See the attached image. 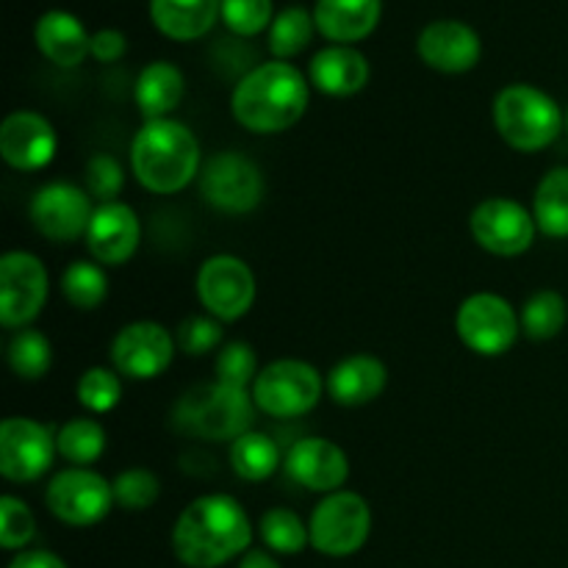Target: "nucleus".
Here are the masks:
<instances>
[{"label":"nucleus","instance_id":"f257e3e1","mask_svg":"<svg viewBox=\"0 0 568 568\" xmlns=\"http://www.w3.org/2000/svg\"><path fill=\"white\" fill-rule=\"evenodd\" d=\"M253 525L227 494H205L189 503L172 527V552L189 568H220L244 555Z\"/></svg>","mask_w":568,"mask_h":568},{"label":"nucleus","instance_id":"f03ea898","mask_svg":"<svg viewBox=\"0 0 568 568\" xmlns=\"http://www.w3.org/2000/svg\"><path fill=\"white\" fill-rule=\"evenodd\" d=\"M308 94V78L288 61L275 59L244 72L233 89L231 111L247 131L283 133L303 120Z\"/></svg>","mask_w":568,"mask_h":568},{"label":"nucleus","instance_id":"7ed1b4c3","mask_svg":"<svg viewBox=\"0 0 568 568\" xmlns=\"http://www.w3.org/2000/svg\"><path fill=\"white\" fill-rule=\"evenodd\" d=\"M131 166L136 181L153 194H175L200 172V142L183 122L150 120L131 142Z\"/></svg>","mask_w":568,"mask_h":568},{"label":"nucleus","instance_id":"20e7f679","mask_svg":"<svg viewBox=\"0 0 568 568\" xmlns=\"http://www.w3.org/2000/svg\"><path fill=\"white\" fill-rule=\"evenodd\" d=\"M172 422L183 436L203 442H236L255 422V399L247 388L225 383L192 386L172 408Z\"/></svg>","mask_w":568,"mask_h":568},{"label":"nucleus","instance_id":"39448f33","mask_svg":"<svg viewBox=\"0 0 568 568\" xmlns=\"http://www.w3.org/2000/svg\"><path fill=\"white\" fill-rule=\"evenodd\" d=\"M564 122L560 105L532 83H510L494 100V125L519 153L547 150L560 136Z\"/></svg>","mask_w":568,"mask_h":568},{"label":"nucleus","instance_id":"423d86ee","mask_svg":"<svg viewBox=\"0 0 568 568\" xmlns=\"http://www.w3.org/2000/svg\"><path fill=\"white\" fill-rule=\"evenodd\" d=\"M325 381L316 366L297 358H281L266 364L253 383L255 408L272 419H297L316 408Z\"/></svg>","mask_w":568,"mask_h":568},{"label":"nucleus","instance_id":"0eeeda50","mask_svg":"<svg viewBox=\"0 0 568 568\" xmlns=\"http://www.w3.org/2000/svg\"><path fill=\"white\" fill-rule=\"evenodd\" d=\"M311 547L325 558H349L372 532V510L361 494L333 491L314 508L308 521Z\"/></svg>","mask_w":568,"mask_h":568},{"label":"nucleus","instance_id":"6e6552de","mask_svg":"<svg viewBox=\"0 0 568 568\" xmlns=\"http://www.w3.org/2000/svg\"><path fill=\"white\" fill-rule=\"evenodd\" d=\"M44 505L64 525L92 527L109 516L114 505V486L98 471L70 466L48 483Z\"/></svg>","mask_w":568,"mask_h":568},{"label":"nucleus","instance_id":"1a4fd4ad","mask_svg":"<svg viewBox=\"0 0 568 568\" xmlns=\"http://www.w3.org/2000/svg\"><path fill=\"white\" fill-rule=\"evenodd\" d=\"M455 331L471 353L494 358V355H503L514 347L521 322L508 300L491 292H480L460 303L458 316H455Z\"/></svg>","mask_w":568,"mask_h":568},{"label":"nucleus","instance_id":"9d476101","mask_svg":"<svg viewBox=\"0 0 568 568\" xmlns=\"http://www.w3.org/2000/svg\"><path fill=\"white\" fill-rule=\"evenodd\" d=\"M200 192L205 203L225 214H250L264 197V178L253 159L225 150L211 155L200 170Z\"/></svg>","mask_w":568,"mask_h":568},{"label":"nucleus","instance_id":"9b49d317","mask_svg":"<svg viewBox=\"0 0 568 568\" xmlns=\"http://www.w3.org/2000/svg\"><path fill=\"white\" fill-rule=\"evenodd\" d=\"M50 281L42 261L26 250H14L0 258V322L9 331L26 327L42 314L48 303Z\"/></svg>","mask_w":568,"mask_h":568},{"label":"nucleus","instance_id":"f8f14e48","mask_svg":"<svg viewBox=\"0 0 568 568\" xmlns=\"http://www.w3.org/2000/svg\"><path fill=\"white\" fill-rule=\"evenodd\" d=\"M197 297L209 316L220 322H236L253 308L255 275L236 255H211L197 272Z\"/></svg>","mask_w":568,"mask_h":568},{"label":"nucleus","instance_id":"ddd939ff","mask_svg":"<svg viewBox=\"0 0 568 568\" xmlns=\"http://www.w3.org/2000/svg\"><path fill=\"white\" fill-rule=\"evenodd\" d=\"M471 236L486 253L514 258L536 244V216L510 197H488L471 211Z\"/></svg>","mask_w":568,"mask_h":568},{"label":"nucleus","instance_id":"4468645a","mask_svg":"<svg viewBox=\"0 0 568 568\" xmlns=\"http://www.w3.org/2000/svg\"><path fill=\"white\" fill-rule=\"evenodd\" d=\"M28 214H31L33 227L50 242H78L87 236L89 222H92V194L75 183H48L33 194Z\"/></svg>","mask_w":568,"mask_h":568},{"label":"nucleus","instance_id":"2eb2a0df","mask_svg":"<svg viewBox=\"0 0 568 568\" xmlns=\"http://www.w3.org/2000/svg\"><path fill=\"white\" fill-rule=\"evenodd\" d=\"M175 336L159 322H131L111 342V364L131 381H153L175 358Z\"/></svg>","mask_w":568,"mask_h":568},{"label":"nucleus","instance_id":"dca6fc26","mask_svg":"<svg viewBox=\"0 0 568 568\" xmlns=\"http://www.w3.org/2000/svg\"><path fill=\"white\" fill-rule=\"evenodd\" d=\"M55 438L39 422L9 416L0 425V475L11 483H33L53 466Z\"/></svg>","mask_w":568,"mask_h":568},{"label":"nucleus","instance_id":"f3484780","mask_svg":"<svg viewBox=\"0 0 568 568\" xmlns=\"http://www.w3.org/2000/svg\"><path fill=\"white\" fill-rule=\"evenodd\" d=\"M283 469L297 486L316 494L342 491L349 477V460L338 444L331 438H300L288 447Z\"/></svg>","mask_w":568,"mask_h":568},{"label":"nucleus","instance_id":"a211bd4d","mask_svg":"<svg viewBox=\"0 0 568 568\" xmlns=\"http://www.w3.org/2000/svg\"><path fill=\"white\" fill-rule=\"evenodd\" d=\"M59 136L37 111H14L0 125V155L11 170L37 172L55 159Z\"/></svg>","mask_w":568,"mask_h":568},{"label":"nucleus","instance_id":"6ab92c4d","mask_svg":"<svg viewBox=\"0 0 568 568\" xmlns=\"http://www.w3.org/2000/svg\"><path fill=\"white\" fill-rule=\"evenodd\" d=\"M416 53L430 70L460 75L480 61L483 42L471 26L460 20H436L422 28Z\"/></svg>","mask_w":568,"mask_h":568},{"label":"nucleus","instance_id":"aec40b11","mask_svg":"<svg viewBox=\"0 0 568 568\" xmlns=\"http://www.w3.org/2000/svg\"><path fill=\"white\" fill-rule=\"evenodd\" d=\"M87 247L98 264L122 266L133 258L142 242V225L131 205L103 203L94 209L87 231Z\"/></svg>","mask_w":568,"mask_h":568},{"label":"nucleus","instance_id":"412c9836","mask_svg":"<svg viewBox=\"0 0 568 568\" xmlns=\"http://www.w3.org/2000/svg\"><path fill=\"white\" fill-rule=\"evenodd\" d=\"M386 383L388 372L381 358L355 353L333 366L325 381V388L333 397V403L344 405V408H358V405H366L381 397Z\"/></svg>","mask_w":568,"mask_h":568},{"label":"nucleus","instance_id":"4be33fe9","mask_svg":"<svg viewBox=\"0 0 568 568\" xmlns=\"http://www.w3.org/2000/svg\"><path fill=\"white\" fill-rule=\"evenodd\" d=\"M33 39H37L39 53L53 61L55 67H64V70L78 67L87 55H92V37L70 11H44L33 28Z\"/></svg>","mask_w":568,"mask_h":568},{"label":"nucleus","instance_id":"5701e85b","mask_svg":"<svg viewBox=\"0 0 568 568\" xmlns=\"http://www.w3.org/2000/svg\"><path fill=\"white\" fill-rule=\"evenodd\" d=\"M311 83L331 98H349L369 83V61L349 44H331L311 59Z\"/></svg>","mask_w":568,"mask_h":568},{"label":"nucleus","instance_id":"b1692460","mask_svg":"<svg viewBox=\"0 0 568 568\" xmlns=\"http://www.w3.org/2000/svg\"><path fill=\"white\" fill-rule=\"evenodd\" d=\"M383 14V0H316V31L336 44H353L369 37Z\"/></svg>","mask_w":568,"mask_h":568},{"label":"nucleus","instance_id":"393cba45","mask_svg":"<svg viewBox=\"0 0 568 568\" xmlns=\"http://www.w3.org/2000/svg\"><path fill=\"white\" fill-rule=\"evenodd\" d=\"M222 17V0H150V20L164 37L192 42Z\"/></svg>","mask_w":568,"mask_h":568},{"label":"nucleus","instance_id":"a878e982","mask_svg":"<svg viewBox=\"0 0 568 568\" xmlns=\"http://www.w3.org/2000/svg\"><path fill=\"white\" fill-rule=\"evenodd\" d=\"M183 92H186V81L172 61H150L139 72L136 87H133V98H136L139 111L148 122L166 120V114H172L181 105Z\"/></svg>","mask_w":568,"mask_h":568},{"label":"nucleus","instance_id":"bb28decb","mask_svg":"<svg viewBox=\"0 0 568 568\" xmlns=\"http://www.w3.org/2000/svg\"><path fill=\"white\" fill-rule=\"evenodd\" d=\"M532 216L544 236L568 239V166H555L541 178L532 197Z\"/></svg>","mask_w":568,"mask_h":568},{"label":"nucleus","instance_id":"cd10ccee","mask_svg":"<svg viewBox=\"0 0 568 568\" xmlns=\"http://www.w3.org/2000/svg\"><path fill=\"white\" fill-rule=\"evenodd\" d=\"M231 466L242 480L261 483L283 466L281 449L266 433H244L231 442Z\"/></svg>","mask_w":568,"mask_h":568},{"label":"nucleus","instance_id":"c85d7f7f","mask_svg":"<svg viewBox=\"0 0 568 568\" xmlns=\"http://www.w3.org/2000/svg\"><path fill=\"white\" fill-rule=\"evenodd\" d=\"M55 449L67 464L89 469V464H94L105 453L103 425L89 416H75L55 433Z\"/></svg>","mask_w":568,"mask_h":568},{"label":"nucleus","instance_id":"c756f323","mask_svg":"<svg viewBox=\"0 0 568 568\" xmlns=\"http://www.w3.org/2000/svg\"><path fill=\"white\" fill-rule=\"evenodd\" d=\"M566 320L568 305L564 294L552 292V288H544V292L532 294L519 316L521 331L532 342H549V338H555L566 327Z\"/></svg>","mask_w":568,"mask_h":568},{"label":"nucleus","instance_id":"7c9ffc66","mask_svg":"<svg viewBox=\"0 0 568 568\" xmlns=\"http://www.w3.org/2000/svg\"><path fill=\"white\" fill-rule=\"evenodd\" d=\"M316 31L314 14L303 6H288L272 20L270 26V50L275 59L288 61L303 53L311 44V37Z\"/></svg>","mask_w":568,"mask_h":568},{"label":"nucleus","instance_id":"2f4dec72","mask_svg":"<svg viewBox=\"0 0 568 568\" xmlns=\"http://www.w3.org/2000/svg\"><path fill=\"white\" fill-rule=\"evenodd\" d=\"M61 294L72 308L94 311L109 297V277H105L103 266L89 264V261H72L61 272Z\"/></svg>","mask_w":568,"mask_h":568},{"label":"nucleus","instance_id":"473e14b6","mask_svg":"<svg viewBox=\"0 0 568 568\" xmlns=\"http://www.w3.org/2000/svg\"><path fill=\"white\" fill-rule=\"evenodd\" d=\"M9 366L20 381H42L53 364V347L48 336L33 327H22L9 342Z\"/></svg>","mask_w":568,"mask_h":568},{"label":"nucleus","instance_id":"72a5a7b5","mask_svg":"<svg viewBox=\"0 0 568 568\" xmlns=\"http://www.w3.org/2000/svg\"><path fill=\"white\" fill-rule=\"evenodd\" d=\"M261 541L277 555H300L311 544V530L294 510L272 508L258 521Z\"/></svg>","mask_w":568,"mask_h":568},{"label":"nucleus","instance_id":"f704fd0d","mask_svg":"<svg viewBox=\"0 0 568 568\" xmlns=\"http://www.w3.org/2000/svg\"><path fill=\"white\" fill-rule=\"evenodd\" d=\"M122 399V383L114 369L105 366H92L78 381V403L92 414H109L120 405Z\"/></svg>","mask_w":568,"mask_h":568},{"label":"nucleus","instance_id":"c9c22d12","mask_svg":"<svg viewBox=\"0 0 568 568\" xmlns=\"http://www.w3.org/2000/svg\"><path fill=\"white\" fill-rule=\"evenodd\" d=\"M258 372V355L247 342L222 344L214 358V375L225 386L247 388L250 383H255Z\"/></svg>","mask_w":568,"mask_h":568},{"label":"nucleus","instance_id":"e433bc0d","mask_svg":"<svg viewBox=\"0 0 568 568\" xmlns=\"http://www.w3.org/2000/svg\"><path fill=\"white\" fill-rule=\"evenodd\" d=\"M37 536V519L31 508L22 499L0 497V547L3 549H26Z\"/></svg>","mask_w":568,"mask_h":568},{"label":"nucleus","instance_id":"4c0bfd02","mask_svg":"<svg viewBox=\"0 0 568 568\" xmlns=\"http://www.w3.org/2000/svg\"><path fill=\"white\" fill-rule=\"evenodd\" d=\"M111 486H114V503L125 510H148L161 494L159 477L148 469H125Z\"/></svg>","mask_w":568,"mask_h":568},{"label":"nucleus","instance_id":"58836bf2","mask_svg":"<svg viewBox=\"0 0 568 568\" xmlns=\"http://www.w3.org/2000/svg\"><path fill=\"white\" fill-rule=\"evenodd\" d=\"M222 20L236 37H255L272 26V0H222Z\"/></svg>","mask_w":568,"mask_h":568},{"label":"nucleus","instance_id":"ea45409f","mask_svg":"<svg viewBox=\"0 0 568 568\" xmlns=\"http://www.w3.org/2000/svg\"><path fill=\"white\" fill-rule=\"evenodd\" d=\"M178 349L186 355H205L222 344V322L214 316H186L175 333Z\"/></svg>","mask_w":568,"mask_h":568},{"label":"nucleus","instance_id":"a19ab883","mask_svg":"<svg viewBox=\"0 0 568 568\" xmlns=\"http://www.w3.org/2000/svg\"><path fill=\"white\" fill-rule=\"evenodd\" d=\"M122 183H125V175H122V166L114 155L98 153L89 159L87 192L92 194L94 200H100V205L116 203V194L122 192Z\"/></svg>","mask_w":568,"mask_h":568},{"label":"nucleus","instance_id":"79ce46f5","mask_svg":"<svg viewBox=\"0 0 568 568\" xmlns=\"http://www.w3.org/2000/svg\"><path fill=\"white\" fill-rule=\"evenodd\" d=\"M128 50L125 33L116 31V28H100L92 33V59L111 64V61H120Z\"/></svg>","mask_w":568,"mask_h":568},{"label":"nucleus","instance_id":"37998d69","mask_svg":"<svg viewBox=\"0 0 568 568\" xmlns=\"http://www.w3.org/2000/svg\"><path fill=\"white\" fill-rule=\"evenodd\" d=\"M9 568H70L59 555L48 552V549H28L11 560Z\"/></svg>","mask_w":568,"mask_h":568},{"label":"nucleus","instance_id":"c03bdc74","mask_svg":"<svg viewBox=\"0 0 568 568\" xmlns=\"http://www.w3.org/2000/svg\"><path fill=\"white\" fill-rule=\"evenodd\" d=\"M239 568H281V564L270 552H264V549H250L239 560Z\"/></svg>","mask_w":568,"mask_h":568},{"label":"nucleus","instance_id":"a18cd8bd","mask_svg":"<svg viewBox=\"0 0 568 568\" xmlns=\"http://www.w3.org/2000/svg\"><path fill=\"white\" fill-rule=\"evenodd\" d=\"M566 131H568V109H566Z\"/></svg>","mask_w":568,"mask_h":568}]
</instances>
